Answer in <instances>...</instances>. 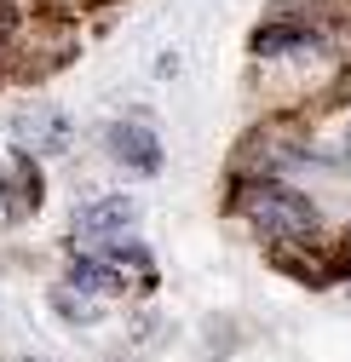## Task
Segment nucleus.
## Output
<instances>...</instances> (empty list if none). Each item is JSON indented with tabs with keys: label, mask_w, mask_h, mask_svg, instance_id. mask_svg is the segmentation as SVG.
<instances>
[{
	"label": "nucleus",
	"mask_w": 351,
	"mask_h": 362,
	"mask_svg": "<svg viewBox=\"0 0 351 362\" xmlns=\"http://www.w3.org/2000/svg\"><path fill=\"white\" fill-rule=\"evenodd\" d=\"M248 218H253L265 236H288V242L317 236V207L305 202L299 190H288V185H259V190H248Z\"/></svg>",
	"instance_id": "obj_1"
},
{
	"label": "nucleus",
	"mask_w": 351,
	"mask_h": 362,
	"mask_svg": "<svg viewBox=\"0 0 351 362\" xmlns=\"http://www.w3.org/2000/svg\"><path fill=\"white\" fill-rule=\"evenodd\" d=\"M12 139L29 156H64L69 150V115L58 104H23L12 115Z\"/></svg>",
	"instance_id": "obj_2"
},
{
	"label": "nucleus",
	"mask_w": 351,
	"mask_h": 362,
	"mask_svg": "<svg viewBox=\"0 0 351 362\" xmlns=\"http://www.w3.org/2000/svg\"><path fill=\"white\" fill-rule=\"evenodd\" d=\"M139 224V202L133 196H98L75 213V236L93 242V247H110V242H127V230Z\"/></svg>",
	"instance_id": "obj_3"
},
{
	"label": "nucleus",
	"mask_w": 351,
	"mask_h": 362,
	"mask_svg": "<svg viewBox=\"0 0 351 362\" xmlns=\"http://www.w3.org/2000/svg\"><path fill=\"white\" fill-rule=\"evenodd\" d=\"M0 207H6L12 218H35L40 207V167L29 150H12L6 161H0Z\"/></svg>",
	"instance_id": "obj_4"
},
{
	"label": "nucleus",
	"mask_w": 351,
	"mask_h": 362,
	"mask_svg": "<svg viewBox=\"0 0 351 362\" xmlns=\"http://www.w3.org/2000/svg\"><path fill=\"white\" fill-rule=\"evenodd\" d=\"M104 150L121 161V167H133V173H156L161 167V139L144 127V121H115L104 132Z\"/></svg>",
	"instance_id": "obj_5"
},
{
	"label": "nucleus",
	"mask_w": 351,
	"mask_h": 362,
	"mask_svg": "<svg viewBox=\"0 0 351 362\" xmlns=\"http://www.w3.org/2000/svg\"><path fill=\"white\" fill-rule=\"evenodd\" d=\"M64 282H69V288H81V293H121V276H115V264H110L104 253H86V259H75Z\"/></svg>",
	"instance_id": "obj_6"
},
{
	"label": "nucleus",
	"mask_w": 351,
	"mask_h": 362,
	"mask_svg": "<svg viewBox=\"0 0 351 362\" xmlns=\"http://www.w3.org/2000/svg\"><path fill=\"white\" fill-rule=\"evenodd\" d=\"M47 305L64 316L69 328H86V322H98V305H93V293H81V288H69V282H58V288L47 293Z\"/></svg>",
	"instance_id": "obj_7"
},
{
	"label": "nucleus",
	"mask_w": 351,
	"mask_h": 362,
	"mask_svg": "<svg viewBox=\"0 0 351 362\" xmlns=\"http://www.w3.org/2000/svg\"><path fill=\"white\" fill-rule=\"evenodd\" d=\"M305 40H311V35H305L299 23H265V29L253 35V52L259 58H282V52H299Z\"/></svg>",
	"instance_id": "obj_8"
},
{
	"label": "nucleus",
	"mask_w": 351,
	"mask_h": 362,
	"mask_svg": "<svg viewBox=\"0 0 351 362\" xmlns=\"http://www.w3.org/2000/svg\"><path fill=\"white\" fill-rule=\"evenodd\" d=\"M0 35H6V12H0Z\"/></svg>",
	"instance_id": "obj_9"
},
{
	"label": "nucleus",
	"mask_w": 351,
	"mask_h": 362,
	"mask_svg": "<svg viewBox=\"0 0 351 362\" xmlns=\"http://www.w3.org/2000/svg\"><path fill=\"white\" fill-rule=\"evenodd\" d=\"M345 156H351V139H345Z\"/></svg>",
	"instance_id": "obj_10"
}]
</instances>
